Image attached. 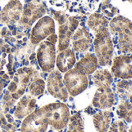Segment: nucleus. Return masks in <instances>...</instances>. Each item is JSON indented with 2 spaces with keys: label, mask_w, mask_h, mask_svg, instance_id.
I'll return each instance as SVG.
<instances>
[{
  "label": "nucleus",
  "mask_w": 132,
  "mask_h": 132,
  "mask_svg": "<svg viewBox=\"0 0 132 132\" xmlns=\"http://www.w3.org/2000/svg\"><path fill=\"white\" fill-rule=\"evenodd\" d=\"M93 40L94 38L89 29L85 26H79L71 38L72 50L77 53L87 52L93 46Z\"/></svg>",
  "instance_id": "nucleus-15"
},
{
  "label": "nucleus",
  "mask_w": 132,
  "mask_h": 132,
  "mask_svg": "<svg viewBox=\"0 0 132 132\" xmlns=\"http://www.w3.org/2000/svg\"><path fill=\"white\" fill-rule=\"evenodd\" d=\"M50 5L78 15H89L97 9L100 0H47Z\"/></svg>",
  "instance_id": "nucleus-6"
},
{
  "label": "nucleus",
  "mask_w": 132,
  "mask_h": 132,
  "mask_svg": "<svg viewBox=\"0 0 132 132\" xmlns=\"http://www.w3.org/2000/svg\"><path fill=\"white\" fill-rule=\"evenodd\" d=\"M49 123L43 107L25 118L21 126V132H46Z\"/></svg>",
  "instance_id": "nucleus-11"
},
{
  "label": "nucleus",
  "mask_w": 132,
  "mask_h": 132,
  "mask_svg": "<svg viewBox=\"0 0 132 132\" xmlns=\"http://www.w3.org/2000/svg\"><path fill=\"white\" fill-rule=\"evenodd\" d=\"M2 90H3V84H2V81L0 80V96H1V94L2 93Z\"/></svg>",
  "instance_id": "nucleus-26"
},
{
  "label": "nucleus",
  "mask_w": 132,
  "mask_h": 132,
  "mask_svg": "<svg viewBox=\"0 0 132 132\" xmlns=\"http://www.w3.org/2000/svg\"><path fill=\"white\" fill-rule=\"evenodd\" d=\"M131 86H132V79H131Z\"/></svg>",
  "instance_id": "nucleus-28"
},
{
  "label": "nucleus",
  "mask_w": 132,
  "mask_h": 132,
  "mask_svg": "<svg viewBox=\"0 0 132 132\" xmlns=\"http://www.w3.org/2000/svg\"><path fill=\"white\" fill-rule=\"evenodd\" d=\"M36 59L43 72L50 73L53 70L56 63L55 43L49 40L41 42L36 50Z\"/></svg>",
  "instance_id": "nucleus-9"
},
{
  "label": "nucleus",
  "mask_w": 132,
  "mask_h": 132,
  "mask_svg": "<svg viewBox=\"0 0 132 132\" xmlns=\"http://www.w3.org/2000/svg\"><path fill=\"white\" fill-rule=\"evenodd\" d=\"M131 2H132V0H131Z\"/></svg>",
  "instance_id": "nucleus-29"
},
{
  "label": "nucleus",
  "mask_w": 132,
  "mask_h": 132,
  "mask_svg": "<svg viewBox=\"0 0 132 132\" xmlns=\"http://www.w3.org/2000/svg\"><path fill=\"white\" fill-rule=\"evenodd\" d=\"M129 132H132V126H131V127L130 130H129Z\"/></svg>",
  "instance_id": "nucleus-27"
},
{
  "label": "nucleus",
  "mask_w": 132,
  "mask_h": 132,
  "mask_svg": "<svg viewBox=\"0 0 132 132\" xmlns=\"http://www.w3.org/2000/svg\"><path fill=\"white\" fill-rule=\"evenodd\" d=\"M53 16L58 23V50L69 48L71 38L79 27V20L63 10H53Z\"/></svg>",
  "instance_id": "nucleus-3"
},
{
  "label": "nucleus",
  "mask_w": 132,
  "mask_h": 132,
  "mask_svg": "<svg viewBox=\"0 0 132 132\" xmlns=\"http://www.w3.org/2000/svg\"><path fill=\"white\" fill-rule=\"evenodd\" d=\"M36 100V97H32L30 94L23 95L19 98V102L17 103L14 116L15 118L21 120L26 118L29 114L35 111Z\"/></svg>",
  "instance_id": "nucleus-17"
},
{
  "label": "nucleus",
  "mask_w": 132,
  "mask_h": 132,
  "mask_svg": "<svg viewBox=\"0 0 132 132\" xmlns=\"http://www.w3.org/2000/svg\"><path fill=\"white\" fill-rule=\"evenodd\" d=\"M111 70L116 78L132 79V53L114 57Z\"/></svg>",
  "instance_id": "nucleus-14"
},
{
  "label": "nucleus",
  "mask_w": 132,
  "mask_h": 132,
  "mask_svg": "<svg viewBox=\"0 0 132 132\" xmlns=\"http://www.w3.org/2000/svg\"><path fill=\"white\" fill-rule=\"evenodd\" d=\"M99 64L95 53H86L80 60L76 63L75 68L85 75L93 74L97 69Z\"/></svg>",
  "instance_id": "nucleus-19"
},
{
  "label": "nucleus",
  "mask_w": 132,
  "mask_h": 132,
  "mask_svg": "<svg viewBox=\"0 0 132 132\" xmlns=\"http://www.w3.org/2000/svg\"><path fill=\"white\" fill-rule=\"evenodd\" d=\"M63 84L68 94L75 97L83 93L87 88L89 80L87 75L80 73L74 67L65 73Z\"/></svg>",
  "instance_id": "nucleus-8"
},
{
  "label": "nucleus",
  "mask_w": 132,
  "mask_h": 132,
  "mask_svg": "<svg viewBox=\"0 0 132 132\" xmlns=\"http://www.w3.org/2000/svg\"><path fill=\"white\" fill-rule=\"evenodd\" d=\"M46 12L44 5L37 0H31L26 2L23 6L20 19L17 23L18 29L19 31L29 29L37 19L45 15Z\"/></svg>",
  "instance_id": "nucleus-7"
},
{
  "label": "nucleus",
  "mask_w": 132,
  "mask_h": 132,
  "mask_svg": "<svg viewBox=\"0 0 132 132\" xmlns=\"http://www.w3.org/2000/svg\"><path fill=\"white\" fill-rule=\"evenodd\" d=\"M76 64L75 52L70 49H65L60 51L56 60V65L57 70L61 73H66L71 70Z\"/></svg>",
  "instance_id": "nucleus-18"
},
{
  "label": "nucleus",
  "mask_w": 132,
  "mask_h": 132,
  "mask_svg": "<svg viewBox=\"0 0 132 132\" xmlns=\"http://www.w3.org/2000/svg\"><path fill=\"white\" fill-rule=\"evenodd\" d=\"M47 90L50 95L60 101H66L68 98V92L63 81L62 73L58 70H52L46 81Z\"/></svg>",
  "instance_id": "nucleus-13"
},
{
  "label": "nucleus",
  "mask_w": 132,
  "mask_h": 132,
  "mask_svg": "<svg viewBox=\"0 0 132 132\" xmlns=\"http://www.w3.org/2000/svg\"><path fill=\"white\" fill-rule=\"evenodd\" d=\"M91 80L94 84L99 87H105L109 86L113 84L114 82V76L111 72H110L107 69H101L96 70L91 77Z\"/></svg>",
  "instance_id": "nucleus-21"
},
{
  "label": "nucleus",
  "mask_w": 132,
  "mask_h": 132,
  "mask_svg": "<svg viewBox=\"0 0 132 132\" xmlns=\"http://www.w3.org/2000/svg\"><path fill=\"white\" fill-rule=\"evenodd\" d=\"M109 31L114 46L121 55L132 53V22L118 15L109 22Z\"/></svg>",
  "instance_id": "nucleus-2"
},
{
  "label": "nucleus",
  "mask_w": 132,
  "mask_h": 132,
  "mask_svg": "<svg viewBox=\"0 0 132 132\" xmlns=\"http://www.w3.org/2000/svg\"><path fill=\"white\" fill-rule=\"evenodd\" d=\"M56 25L53 18L44 15L40 18L32 27L30 33V43L36 46L43 42L45 39L55 33Z\"/></svg>",
  "instance_id": "nucleus-10"
},
{
  "label": "nucleus",
  "mask_w": 132,
  "mask_h": 132,
  "mask_svg": "<svg viewBox=\"0 0 132 132\" xmlns=\"http://www.w3.org/2000/svg\"><path fill=\"white\" fill-rule=\"evenodd\" d=\"M49 125L55 130L60 131L67 127L70 119V110L65 104L52 103L43 106Z\"/></svg>",
  "instance_id": "nucleus-5"
},
{
  "label": "nucleus",
  "mask_w": 132,
  "mask_h": 132,
  "mask_svg": "<svg viewBox=\"0 0 132 132\" xmlns=\"http://www.w3.org/2000/svg\"><path fill=\"white\" fill-rule=\"evenodd\" d=\"M108 132H127V126L124 121H116L111 125Z\"/></svg>",
  "instance_id": "nucleus-25"
},
{
  "label": "nucleus",
  "mask_w": 132,
  "mask_h": 132,
  "mask_svg": "<svg viewBox=\"0 0 132 132\" xmlns=\"http://www.w3.org/2000/svg\"><path fill=\"white\" fill-rule=\"evenodd\" d=\"M23 5L20 0H9L0 11V23L13 26L20 19Z\"/></svg>",
  "instance_id": "nucleus-12"
},
{
  "label": "nucleus",
  "mask_w": 132,
  "mask_h": 132,
  "mask_svg": "<svg viewBox=\"0 0 132 132\" xmlns=\"http://www.w3.org/2000/svg\"><path fill=\"white\" fill-rule=\"evenodd\" d=\"M45 90V82L44 80L40 77L39 72L32 77L29 85V94L34 97H39L42 95Z\"/></svg>",
  "instance_id": "nucleus-22"
},
{
  "label": "nucleus",
  "mask_w": 132,
  "mask_h": 132,
  "mask_svg": "<svg viewBox=\"0 0 132 132\" xmlns=\"http://www.w3.org/2000/svg\"><path fill=\"white\" fill-rule=\"evenodd\" d=\"M113 114L111 111H98L93 117L94 127L97 132H108L112 120Z\"/></svg>",
  "instance_id": "nucleus-20"
},
{
  "label": "nucleus",
  "mask_w": 132,
  "mask_h": 132,
  "mask_svg": "<svg viewBox=\"0 0 132 132\" xmlns=\"http://www.w3.org/2000/svg\"><path fill=\"white\" fill-rule=\"evenodd\" d=\"M95 108L104 110L111 108L115 104V95L109 86L97 87L92 101Z\"/></svg>",
  "instance_id": "nucleus-16"
},
{
  "label": "nucleus",
  "mask_w": 132,
  "mask_h": 132,
  "mask_svg": "<svg viewBox=\"0 0 132 132\" xmlns=\"http://www.w3.org/2000/svg\"><path fill=\"white\" fill-rule=\"evenodd\" d=\"M68 128L66 132H84V121L80 113H76L72 117H70Z\"/></svg>",
  "instance_id": "nucleus-24"
},
{
  "label": "nucleus",
  "mask_w": 132,
  "mask_h": 132,
  "mask_svg": "<svg viewBox=\"0 0 132 132\" xmlns=\"http://www.w3.org/2000/svg\"><path fill=\"white\" fill-rule=\"evenodd\" d=\"M117 113L121 118L128 123L132 122V104L128 101H124L118 104Z\"/></svg>",
  "instance_id": "nucleus-23"
},
{
  "label": "nucleus",
  "mask_w": 132,
  "mask_h": 132,
  "mask_svg": "<svg viewBox=\"0 0 132 132\" xmlns=\"http://www.w3.org/2000/svg\"><path fill=\"white\" fill-rule=\"evenodd\" d=\"M37 73L38 71L32 67H24L19 68L14 74L12 80L9 84L5 92L16 101L24 95L26 88Z\"/></svg>",
  "instance_id": "nucleus-4"
},
{
  "label": "nucleus",
  "mask_w": 132,
  "mask_h": 132,
  "mask_svg": "<svg viewBox=\"0 0 132 132\" xmlns=\"http://www.w3.org/2000/svg\"><path fill=\"white\" fill-rule=\"evenodd\" d=\"M87 26L94 35L93 46L99 66H111L114 46L109 31V21L103 14L93 12L87 18Z\"/></svg>",
  "instance_id": "nucleus-1"
}]
</instances>
